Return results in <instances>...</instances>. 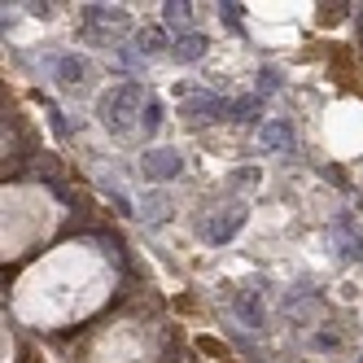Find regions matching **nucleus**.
Masks as SVG:
<instances>
[{
	"mask_svg": "<svg viewBox=\"0 0 363 363\" xmlns=\"http://www.w3.org/2000/svg\"><path fill=\"white\" fill-rule=\"evenodd\" d=\"M258 79H263V92H276V88H280V74H276V70H263Z\"/></svg>",
	"mask_w": 363,
	"mask_h": 363,
	"instance_id": "11",
	"label": "nucleus"
},
{
	"mask_svg": "<svg viewBox=\"0 0 363 363\" xmlns=\"http://www.w3.org/2000/svg\"><path fill=\"white\" fill-rule=\"evenodd\" d=\"M158 123H162V101H149L145 114H140V127L145 132H158Z\"/></svg>",
	"mask_w": 363,
	"mask_h": 363,
	"instance_id": "10",
	"label": "nucleus"
},
{
	"mask_svg": "<svg viewBox=\"0 0 363 363\" xmlns=\"http://www.w3.org/2000/svg\"><path fill=\"white\" fill-rule=\"evenodd\" d=\"M206 48H211V40H206L201 31H189V35H179V40H175L179 62H201V57H206Z\"/></svg>",
	"mask_w": 363,
	"mask_h": 363,
	"instance_id": "6",
	"label": "nucleus"
},
{
	"mask_svg": "<svg viewBox=\"0 0 363 363\" xmlns=\"http://www.w3.org/2000/svg\"><path fill=\"white\" fill-rule=\"evenodd\" d=\"M223 110H232V101H219V96H201V92H193V96L184 101V114H193V118H219Z\"/></svg>",
	"mask_w": 363,
	"mask_h": 363,
	"instance_id": "5",
	"label": "nucleus"
},
{
	"mask_svg": "<svg viewBox=\"0 0 363 363\" xmlns=\"http://www.w3.org/2000/svg\"><path fill=\"white\" fill-rule=\"evenodd\" d=\"M167 18L171 22H189V5H167Z\"/></svg>",
	"mask_w": 363,
	"mask_h": 363,
	"instance_id": "12",
	"label": "nucleus"
},
{
	"mask_svg": "<svg viewBox=\"0 0 363 363\" xmlns=\"http://www.w3.org/2000/svg\"><path fill=\"white\" fill-rule=\"evenodd\" d=\"M294 145V127L289 118H272L258 127V149H267V153H280V149H289Z\"/></svg>",
	"mask_w": 363,
	"mask_h": 363,
	"instance_id": "4",
	"label": "nucleus"
},
{
	"mask_svg": "<svg viewBox=\"0 0 363 363\" xmlns=\"http://www.w3.org/2000/svg\"><path fill=\"white\" fill-rule=\"evenodd\" d=\"M162 44H167L162 27H149V31H140V53H145V57H153V53H162Z\"/></svg>",
	"mask_w": 363,
	"mask_h": 363,
	"instance_id": "8",
	"label": "nucleus"
},
{
	"mask_svg": "<svg viewBox=\"0 0 363 363\" xmlns=\"http://www.w3.org/2000/svg\"><path fill=\"white\" fill-rule=\"evenodd\" d=\"M84 70H88V66H84L79 57H62V62H57L62 84H70V88H74V84H84Z\"/></svg>",
	"mask_w": 363,
	"mask_h": 363,
	"instance_id": "7",
	"label": "nucleus"
},
{
	"mask_svg": "<svg viewBox=\"0 0 363 363\" xmlns=\"http://www.w3.org/2000/svg\"><path fill=\"white\" fill-rule=\"evenodd\" d=\"M258 110H263V106H258V96H241V101H232V118H241V123H250Z\"/></svg>",
	"mask_w": 363,
	"mask_h": 363,
	"instance_id": "9",
	"label": "nucleus"
},
{
	"mask_svg": "<svg viewBox=\"0 0 363 363\" xmlns=\"http://www.w3.org/2000/svg\"><path fill=\"white\" fill-rule=\"evenodd\" d=\"M354 18H359V27H363V5H359V13H354Z\"/></svg>",
	"mask_w": 363,
	"mask_h": 363,
	"instance_id": "13",
	"label": "nucleus"
},
{
	"mask_svg": "<svg viewBox=\"0 0 363 363\" xmlns=\"http://www.w3.org/2000/svg\"><path fill=\"white\" fill-rule=\"evenodd\" d=\"M241 223H245V206L232 201V206H223V211L211 215V223L201 228V237L211 241V245H223V241H232V237L241 232Z\"/></svg>",
	"mask_w": 363,
	"mask_h": 363,
	"instance_id": "2",
	"label": "nucleus"
},
{
	"mask_svg": "<svg viewBox=\"0 0 363 363\" xmlns=\"http://www.w3.org/2000/svg\"><path fill=\"white\" fill-rule=\"evenodd\" d=\"M145 106H149V101L140 96V88L123 84V88L101 96V118H106V127H114V132H127V127H132V110L145 114Z\"/></svg>",
	"mask_w": 363,
	"mask_h": 363,
	"instance_id": "1",
	"label": "nucleus"
},
{
	"mask_svg": "<svg viewBox=\"0 0 363 363\" xmlns=\"http://www.w3.org/2000/svg\"><path fill=\"white\" fill-rule=\"evenodd\" d=\"M179 171H184V158H179L175 149H149L145 153V175L158 184V179H175Z\"/></svg>",
	"mask_w": 363,
	"mask_h": 363,
	"instance_id": "3",
	"label": "nucleus"
}]
</instances>
